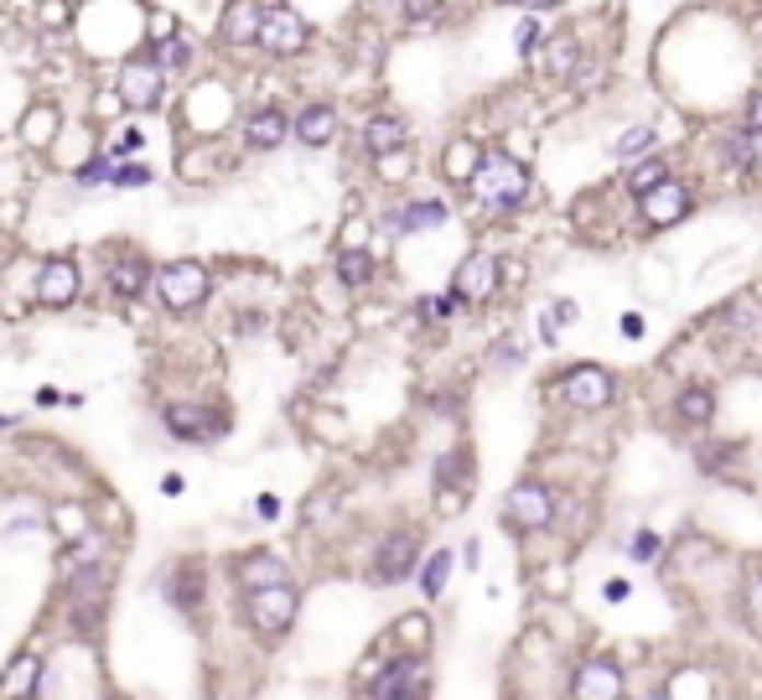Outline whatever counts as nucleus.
<instances>
[{
    "label": "nucleus",
    "mask_w": 762,
    "mask_h": 700,
    "mask_svg": "<svg viewBox=\"0 0 762 700\" xmlns=\"http://www.w3.org/2000/svg\"><path fill=\"white\" fill-rule=\"evenodd\" d=\"M467 187L488 213H513V208H524V198H529V166H519L508 151H483V161H477V172L467 177Z\"/></svg>",
    "instance_id": "1"
},
{
    "label": "nucleus",
    "mask_w": 762,
    "mask_h": 700,
    "mask_svg": "<svg viewBox=\"0 0 762 700\" xmlns=\"http://www.w3.org/2000/svg\"><path fill=\"white\" fill-rule=\"evenodd\" d=\"M151 291H157V301L166 312H193L197 301L213 291V280H208V265L172 260V265H161V270H151Z\"/></svg>",
    "instance_id": "2"
},
{
    "label": "nucleus",
    "mask_w": 762,
    "mask_h": 700,
    "mask_svg": "<svg viewBox=\"0 0 762 700\" xmlns=\"http://www.w3.org/2000/svg\"><path fill=\"white\" fill-rule=\"evenodd\" d=\"M312 42V26L296 5H259V32H254V47L270 52V58H296L307 52Z\"/></svg>",
    "instance_id": "3"
},
{
    "label": "nucleus",
    "mask_w": 762,
    "mask_h": 700,
    "mask_svg": "<svg viewBox=\"0 0 762 700\" xmlns=\"http://www.w3.org/2000/svg\"><path fill=\"white\" fill-rule=\"evenodd\" d=\"M244 612H250V622L265 633V639H280V633L296 622V612H301V597H296L291 581H280V586H259V592H250Z\"/></svg>",
    "instance_id": "4"
},
{
    "label": "nucleus",
    "mask_w": 762,
    "mask_h": 700,
    "mask_svg": "<svg viewBox=\"0 0 762 700\" xmlns=\"http://www.w3.org/2000/svg\"><path fill=\"white\" fill-rule=\"evenodd\" d=\"M119 100H125V109H136V115L161 109V100H166V73L151 58H125V68H119Z\"/></svg>",
    "instance_id": "5"
},
{
    "label": "nucleus",
    "mask_w": 762,
    "mask_h": 700,
    "mask_svg": "<svg viewBox=\"0 0 762 700\" xmlns=\"http://www.w3.org/2000/svg\"><path fill=\"white\" fill-rule=\"evenodd\" d=\"M695 202H690V187L674 177H665L659 187H648V192H638V213H644L648 229H674V223L690 213Z\"/></svg>",
    "instance_id": "6"
},
{
    "label": "nucleus",
    "mask_w": 762,
    "mask_h": 700,
    "mask_svg": "<svg viewBox=\"0 0 762 700\" xmlns=\"http://www.w3.org/2000/svg\"><path fill=\"white\" fill-rule=\"evenodd\" d=\"M504 514H508V524H519V529H550L555 499H550L545 482H513L508 499H504Z\"/></svg>",
    "instance_id": "7"
},
{
    "label": "nucleus",
    "mask_w": 762,
    "mask_h": 700,
    "mask_svg": "<svg viewBox=\"0 0 762 700\" xmlns=\"http://www.w3.org/2000/svg\"><path fill=\"white\" fill-rule=\"evenodd\" d=\"M561 395L576 410H607V400L617 395V384H612V374H607L602 363H576L566 374V384H561Z\"/></svg>",
    "instance_id": "8"
},
{
    "label": "nucleus",
    "mask_w": 762,
    "mask_h": 700,
    "mask_svg": "<svg viewBox=\"0 0 762 700\" xmlns=\"http://www.w3.org/2000/svg\"><path fill=\"white\" fill-rule=\"evenodd\" d=\"M166 431L176 441H218L229 431V416L213 410V405H166Z\"/></svg>",
    "instance_id": "9"
},
{
    "label": "nucleus",
    "mask_w": 762,
    "mask_h": 700,
    "mask_svg": "<svg viewBox=\"0 0 762 700\" xmlns=\"http://www.w3.org/2000/svg\"><path fill=\"white\" fill-rule=\"evenodd\" d=\"M83 291L79 280V265L68 260V255H53V260L37 270V301L42 306H53V312H62V306H73Z\"/></svg>",
    "instance_id": "10"
},
{
    "label": "nucleus",
    "mask_w": 762,
    "mask_h": 700,
    "mask_svg": "<svg viewBox=\"0 0 762 700\" xmlns=\"http://www.w3.org/2000/svg\"><path fill=\"white\" fill-rule=\"evenodd\" d=\"M415 560H420V540H415L411 529H394L390 540H379L373 581H379V586H394V581H405L415 571Z\"/></svg>",
    "instance_id": "11"
},
{
    "label": "nucleus",
    "mask_w": 762,
    "mask_h": 700,
    "mask_svg": "<svg viewBox=\"0 0 762 700\" xmlns=\"http://www.w3.org/2000/svg\"><path fill=\"white\" fill-rule=\"evenodd\" d=\"M570 700H623V669L612 660H587L570 675Z\"/></svg>",
    "instance_id": "12"
},
{
    "label": "nucleus",
    "mask_w": 762,
    "mask_h": 700,
    "mask_svg": "<svg viewBox=\"0 0 762 700\" xmlns=\"http://www.w3.org/2000/svg\"><path fill=\"white\" fill-rule=\"evenodd\" d=\"M498 291V260L493 255H467V260L457 265V276H451V296L457 301H488Z\"/></svg>",
    "instance_id": "13"
},
{
    "label": "nucleus",
    "mask_w": 762,
    "mask_h": 700,
    "mask_svg": "<svg viewBox=\"0 0 762 700\" xmlns=\"http://www.w3.org/2000/svg\"><path fill=\"white\" fill-rule=\"evenodd\" d=\"M420 696H426V664L420 660H394L373 680V700H420Z\"/></svg>",
    "instance_id": "14"
},
{
    "label": "nucleus",
    "mask_w": 762,
    "mask_h": 700,
    "mask_svg": "<svg viewBox=\"0 0 762 700\" xmlns=\"http://www.w3.org/2000/svg\"><path fill=\"white\" fill-rule=\"evenodd\" d=\"M286 136H291V115L275 109V104L254 109L250 120H244V145L250 151H275V145H286Z\"/></svg>",
    "instance_id": "15"
},
{
    "label": "nucleus",
    "mask_w": 762,
    "mask_h": 700,
    "mask_svg": "<svg viewBox=\"0 0 762 700\" xmlns=\"http://www.w3.org/2000/svg\"><path fill=\"white\" fill-rule=\"evenodd\" d=\"M109 291L115 296H140V291H151V265H146V255L140 249H119V255H109Z\"/></svg>",
    "instance_id": "16"
},
{
    "label": "nucleus",
    "mask_w": 762,
    "mask_h": 700,
    "mask_svg": "<svg viewBox=\"0 0 762 700\" xmlns=\"http://www.w3.org/2000/svg\"><path fill=\"white\" fill-rule=\"evenodd\" d=\"M259 32V0H229L223 16H218V42L223 47H254Z\"/></svg>",
    "instance_id": "17"
},
{
    "label": "nucleus",
    "mask_w": 762,
    "mask_h": 700,
    "mask_svg": "<svg viewBox=\"0 0 762 700\" xmlns=\"http://www.w3.org/2000/svg\"><path fill=\"white\" fill-rule=\"evenodd\" d=\"M291 130H296L301 145L322 151V145H333V140H337V109H333V104H307V109L291 120Z\"/></svg>",
    "instance_id": "18"
},
{
    "label": "nucleus",
    "mask_w": 762,
    "mask_h": 700,
    "mask_svg": "<svg viewBox=\"0 0 762 700\" xmlns=\"http://www.w3.org/2000/svg\"><path fill=\"white\" fill-rule=\"evenodd\" d=\"M405 140H411V125L400 120V115H373V120L363 125V151H369V156L405 151Z\"/></svg>",
    "instance_id": "19"
},
{
    "label": "nucleus",
    "mask_w": 762,
    "mask_h": 700,
    "mask_svg": "<svg viewBox=\"0 0 762 700\" xmlns=\"http://www.w3.org/2000/svg\"><path fill=\"white\" fill-rule=\"evenodd\" d=\"M447 219H451L447 202L420 198V202H411V208H400V213L390 219V229H400V234H426V229H441Z\"/></svg>",
    "instance_id": "20"
},
{
    "label": "nucleus",
    "mask_w": 762,
    "mask_h": 700,
    "mask_svg": "<svg viewBox=\"0 0 762 700\" xmlns=\"http://www.w3.org/2000/svg\"><path fill=\"white\" fill-rule=\"evenodd\" d=\"M239 576H244V586L250 592H259V586H280V581H291V571H286V560L265 556V550H254V556L239 560Z\"/></svg>",
    "instance_id": "21"
},
{
    "label": "nucleus",
    "mask_w": 762,
    "mask_h": 700,
    "mask_svg": "<svg viewBox=\"0 0 762 700\" xmlns=\"http://www.w3.org/2000/svg\"><path fill=\"white\" fill-rule=\"evenodd\" d=\"M37 675H42L37 654H21V660L0 675V700H26L32 690H37Z\"/></svg>",
    "instance_id": "22"
},
{
    "label": "nucleus",
    "mask_w": 762,
    "mask_h": 700,
    "mask_svg": "<svg viewBox=\"0 0 762 700\" xmlns=\"http://www.w3.org/2000/svg\"><path fill=\"white\" fill-rule=\"evenodd\" d=\"M146 58L157 62L161 73H182V68L193 62V42L182 37V32H166V37L151 42V52H146Z\"/></svg>",
    "instance_id": "23"
},
{
    "label": "nucleus",
    "mask_w": 762,
    "mask_h": 700,
    "mask_svg": "<svg viewBox=\"0 0 762 700\" xmlns=\"http://www.w3.org/2000/svg\"><path fill=\"white\" fill-rule=\"evenodd\" d=\"M674 416H680L684 425H711V416H716V395H711L705 384H690V389H680V400H674Z\"/></svg>",
    "instance_id": "24"
},
{
    "label": "nucleus",
    "mask_w": 762,
    "mask_h": 700,
    "mask_svg": "<svg viewBox=\"0 0 762 700\" xmlns=\"http://www.w3.org/2000/svg\"><path fill=\"white\" fill-rule=\"evenodd\" d=\"M58 109H53V104H37V109H32V115H26V120H21V140H26V145H53V136H58Z\"/></svg>",
    "instance_id": "25"
},
{
    "label": "nucleus",
    "mask_w": 762,
    "mask_h": 700,
    "mask_svg": "<svg viewBox=\"0 0 762 700\" xmlns=\"http://www.w3.org/2000/svg\"><path fill=\"white\" fill-rule=\"evenodd\" d=\"M576 68H581V42L570 37V32H555V37H550V73H555V79H570Z\"/></svg>",
    "instance_id": "26"
},
{
    "label": "nucleus",
    "mask_w": 762,
    "mask_h": 700,
    "mask_svg": "<svg viewBox=\"0 0 762 700\" xmlns=\"http://www.w3.org/2000/svg\"><path fill=\"white\" fill-rule=\"evenodd\" d=\"M477 161H483V145H477V140H451L447 145V177L467 182L472 172H477Z\"/></svg>",
    "instance_id": "27"
},
{
    "label": "nucleus",
    "mask_w": 762,
    "mask_h": 700,
    "mask_svg": "<svg viewBox=\"0 0 762 700\" xmlns=\"http://www.w3.org/2000/svg\"><path fill=\"white\" fill-rule=\"evenodd\" d=\"M369 276H373L369 249H337V280L343 285H369Z\"/></svg>",
    "instance_id": "28"
},
{
    "label": "nucleus",
    "mask_w": 762,
    "mask_h": 700,
    "mask_svg": "<svg viewBox=\"0 0 762 700\" xmlns=\"http://www.w3.org/2000/svg\"><path fill=\"white\" fill-rule=\"evenodd\" d=\"M669 177V166L659 156H644V161H633L627 166V192L638 198V192H648V187H659V182Z\"/></svg>",
    "instance_id": "29"
},
{
    "label": "nucleus",
    "mask_w": 762,
    "mask_h": 700,
    "mask_svg": "<svg viewBox=\"0 0 762 700\" xmlns=\"http://www.w3.org/2000/svg\"><path fill=\"white\" fill-rule=\"evenodd\" d=\"M447 576H451V550H436V556L426 560V571H420V592H426V597H441Z\"/></svg>",
    "instance_id": "30"
},
{
    "label": "nucleus",
    "mask_w": 762,
    "mask_h": 700,
    "mask_svg": "<svg viewBox=\"0 0 762 700\" xmlns=\"http://www.w3.org/2000/svg\"><path fill=\"white\" fill-rule=\"evenodd\" d=\"M157 177L146 161H115V172H109V187H146V182Z\"/></svg>",
    "instance_id": "31"
},
{
    "label": "nucleus",
    "mask_w": 762,
    "mask_h": 700,
    "mask_svg": "<svg viewBox=\"0 0 762 700\" xmlns=\"http://www.w3.org/2000/svg\"><path fill=\"white\" fill-rule=\"evenodd\" d=\"M109 172H115V156H89L83 166H73V182L79 187H99V182H109Z\"/></svg>",
    "instance_id": "32"
},
{
    "label": "nucleus",
    "mask_w": 762,
    "mask_h": 700,
    "mask_svg": "<svg viewBox=\"0 0 762 700\" xmlns=\"http://www.w3.org/2000/svg\"><path fill=\"white\" fill-rule=\"evenodd\" d=\"M654 140H659V130H654V125H633L627 136H617V145H612V151H617V156H633V151H654Z\"/></svg>",
    "instance_id": "33"
},
{
    "label": "nucleus",
    "mask_w": 762,
    "mask_h": 700,
    "mask_svg": "<svg viewBox=\"0 0 762 700\" xmlns=\"http://www.w3.org/2000/svg\"><path fill=\"white\" fill-rule=\"evenodd\" d=\"M447 11V0H400V16L411 21V26H426V21H436Z\"/></svg>",
    "instance_id": "34"
},
{
    "label": "nucleus",
    "mask_w": 762,
    "mask_h": 700,
    "mask_svg": "<svg viewBox=\"0 0 762 700\" xmlns=\"http://www.w3.org/2000/svg\"><path fill=\"white\" fill-rule=\"evenodd\" d=\"M467 472H472L467 452H451V457H441V467H436V482H441V488H451V482H467Z\"/></svg>",
    "instance_id": "35"
},
{
    "label": "nucleus",
    "mask_w": 762,
    "mask_h": 700,
    "mask_svg": "<svg viewBox=\"0 0 762 700\" xmlns=\"http://www.w3.org/2000/svg\"><path fill=\"white\" fill-rule=\"evenodd\" d=\"M166 597H176V607H197V597H203V581H197V571H182L176 586H166Z\"/></svg>",
    "instance_id": "36"
},
{
    "label": "nucleus",
    "mask_w": 762,
    "mask_h": 700,
    "mask_svg": "<svg viewBox=\"0 0 762 700\" xmlns=\"http://www.w3.org/2000/svg\"><path fill=\"white\" fill-rule=\"evenodd\" d=\"M659 550H665V540H659L654 529H638L633 545H627V556H633V560H659Z\"/></svg>",
    "instance_id": "37"
},
{
    "label": "nucleus",
    "mask_w": 762,
    "mask_h": 700,
    "mask_svg": "<svg viewBox=\"0 0 762 700\" xmlns=\"http://www.w3.org/2000/svg\"><path fill=\"white\" fill-rule=\"evenodd\" d=\"M513 47H519V52H524V58H529V52L540 47V21H534V16H524V21H519V26H513Z\"/></svg>",
    "instance_id": "38"
},
{
    "label": "nucleus",
    "mask_w": 762,
    "mask_h": 700,
    "mask_svg": "<svg viewBox=\"0 0 762 700\" xmlns=\"http://www.w3.org/2000/svg\"><path fill=\"white\" fill-rule=\"evenodd\" d=\"M68 21H73V11L62 0H42V26H68Z\"/></svg>",
    "instance_id": "39"
},
{
    "label": "nucleus",
    "mask_w": 762,
    "mask_h": 700,
    "mask_svg": "<svg viewBox=\"0 0 762 700\" xmlns=\"http://www.w3.org/2000/svg\"><path fill=\"white\" fill-rule=\"evenodd\" d=\"M747 136H762V94L747 100Z\"/></svg>",
    "instance_id": "40"
},
{
    "label": "nucleus",
    "mask_w": 762,
    "mask_h": 700,
    "mask_svg": "<svg viewBox=\"0 0 762 700\" xmlns=\"http://www.w3.org/2000/svg\"><path fill=\"white\" fill-rule=\"evenodd\" d=\"M405 639L411 643H426V618L415 612V618H405Z\"/></svg>",
    "instance_id": "41"
},
{
    "label": "nucleus",
    "mask_w": 762,
    "mask_h": 700,
    "mask_svg": "<svg viewBox=\"0 0 762 700\" xmlns=\"http://www.w3.org/2000/svg\"><path fill=\"white\" fill-rule=\"evenodd\" d=\"M550 322H576V301H555V306H550Z\"/></svg>",
    "instance_id": "42"
},
{
    "label": "nucleus",
    "mask_w": 762,
    "mask_h": 700,
    "mask_svg": "<svg viewBox=\"0 0 762 700\" xmlns=\"http://www.w3.org/2000/svg\"><path fill=\"white\" fill-rule=\"evenodd\" d=\"M524 16H540V11H550V5H561V0H513Z\"/></svg>",
    "instance_id": "43"
},
{
    "label": "nucleus",
    "mask_w": 762,
    "mask_h": 700,
    "mask_svg": "<svg viewBox=\"0 0 762 700\" xmlns=\"http://www.w3.org/2000/svg\"><path fill=\"white\" fill-rule=\"evenodd\" d=\"M115 151L125 156V151H140V130H125V136L115 140Z\"/></svg>",
    "instance_id": "44"
},
{
    "label": "nucleus",
    "mask_w": 762,
    "mask_h": 700,
    "mask_svg": "<svg viewBox=\"0 0 762 700\" xmlns=\"http://www.w3.org/2000/svg\"><path fill=\"white\" fill-rule=\"evenodd\" d=\"M259 514H265V520H275V514H280V499H275V493H265V499H259Z\"/></svg>",
    "instance_id": "45"
},
{
    "label": "nucleus",
    "mask_w": 762,
    "mask_h": 700,
    "mask_svg": "<svg viewBox=\"0 0 762 700\" xmlns=\"http://www.w3.org/2000/svg\"><path fill=\"white\" fill-rule=\"evenodd\" d=\"M623 332H627V338H638V332H644V322H638V312H627V317H623Z\"/></svg>",
    "instance_id": "46"
},
{
    "label": "nucleus",
    "mask_w": 762,
    "mask_h": 700,
    "mask_svg": "<svg viewBox=\"0 0 762 700\" xmlns=\"http://www.w3.org/2000/svg\"><path fill=\"white\" fill-rule=\"evenodd\" d=\"M627 597V581H607V602H623Z\"/></svg>",
    "instance_id": "47"
},
{
    "label": "nucleus",
    "mask_w": 762,
    "mask_h": 700,
    "mask_svg": "<svg viewBox=\"0 0 762 700\" xmlns=\"http://www.w3.org/2000/svg\"><path fill=\"white\" fill-rule=\"evenodd\" d=\"M161 493H166V499H172V493H182V478H176V472H166V478H161Z\"/></svg>",
    "instance_id": "48"
},
{
    "label": "nucleus",
    "mask_w": 762,
    "mask_h": 700,
    "mask_svg": "<svg viewBox=\"0 0 762 700\" xmlns=\"http://www.w3.org/2000/svg\"><path fill=\"white\" fill-rule=\"evenodd\" d=\"M644 700H669V696H644Z\"/></svg>",
    "instance_id": "49"
}]
</instances>
